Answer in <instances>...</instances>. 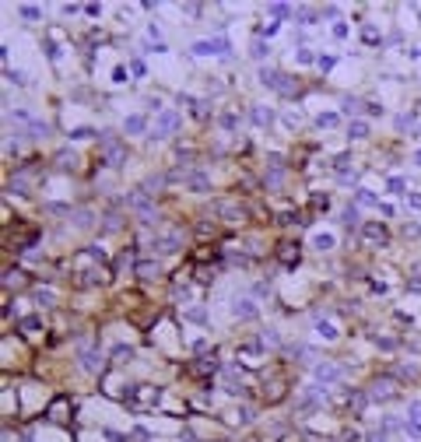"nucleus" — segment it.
<instances>
[{"mask_svg":"<svg viewBox=\"0 0 421 442\" xmlns=\"http://www.w3.org/2000/svg\"><path fill=\"white\" fill-rule=\"evenodd\" d=\"M260 382H256V400L263 404V407H278V404H285L298 386L292 382V372H288V365L278 358L274 365H267L260 375H256Z\"/></svg>","mask_w":421,"mask_h":442,"instance_id":"f257e3e1","label":"nucleus"},{"mask_svg":"<svg viewBox=\"0 0 421 442\" xmlns=\"http://www.w3.org/2000/svg\"><path fill=\"white\" fill-rule=\"evenodd\" d=\"M162 404H165V386H162V382L141 379V382H134V390H130V397H127L123 407H127L134 418H144V414H154Z\"/></svg>","mask_w":421,"mask_h":442,"instance_id":"f03ea898","label":"nucleus"},{"mask_svg":"<svg viewBox=\"0 0 421 442\" xmlns=\"http://www.w3.org/2000/svg\"><path fill=\"white\" fill-rule=\"evenodd\" d=\"M365 394L373 397V404H390V400H400V397H404V386L390 375V369H379V372L368 375Z\"/></svg>","mask_w":421,"mask_h":442,"instance_id":"7ed1b4c3","label":"nucleus"},{"mask_svg":"<svg viewBox=\"0 0 421 442\" xmlns=\"http://www.w3.org/2000/svg\"><path fill=\"white\" fill-rule=\"evenodd\" d=\"M15 330H18V337H21L28 348H42V344L53 337L46 312H32V316H25L21 323H15Z\"/></svg>","mask_w":421,"mask_h":442,"instance_id":"20e7f679","label":"nucleus"},{"mask_svg":"<svg viewBox=\"0 0 421 442\" xmlns=\"http://www.w3.org/2000/svg\"><path fill=\"white\" fill-rule=\"evenodd\" d=\"M183 127V109H165L151 120V130H147V144H162V141H172Z\"/></svg>","mask_w":421,"mask_h":442,"instance_id":"39448f33","label":"nucleus"},{"mask_svg":"<svg viewBox=\"0 0 421 442\" xmlns=\"http://www.w3.org/2000/svg\"><path fill=\"white\" fill-rule=\"evenodd\" d=\"M358 239H361V246H365V249L379 253V249H390V246H393V229L386 225V221L373 218V221H365V225H361Z\"/></svg>","mask_w":421,"mask_h":442,"instance_id":"423d86ee","label":"nucleus"},{"mask_svg":"<svg viewBox=\"0 0 421 442\" xmlns=\"http://www.w3.org/2000/svg\"><path fill=\"white\" fill-rule=\"evenodd\" d=\"M134 281H137L141 288H151V285H169L165 260H162V256H141V260H137V270H134Z\"/></svg>","mask_w":421,"mask_h":442,"instance_id":"0eeeda50","label":"nucleus"},{"mask_svg":"<svg viewBox=\"0 0 421 442\" xmlns=\"http://www.w3.org/2000/svg\"><path fill=\"white\" fill-rule=\"evenodd\" d=\"M74 418H78V400H71L67 394L53 397V400L46 404V411H42V421H46V425H57V428H67Z\"/></svg>","mask_w":421,"mask_h":442,"instance_id":"6e6552de","label":"nucleus"},{"mask_svg":"<svg viewBox=\"0 0 421 442\" xmlns=\"http://www.w3.org/2000/svg\"><path fill=\"white\" fill-rule=\"evenodd\" d=\"M285 270H298L302 267V256H305V242L302 239H295V236H281L278 242H274V253H271Z\"/></svg>","mask_w":421,"mask_h":442,"instance_id":"1a4fd4ad","label":"nucleus"},{"mask_svg":"<svg viewBox=\"0 0 421 442\" xmlns=\"http://www.w3.org/2000/svg\"><path fill=\"white\" fill-rule=\"evenodd\" d=\"M98 390H102V397L127 404V397H130V390H134V382H130L120 369H109V372H105V375L98 379Z\"/></svg>","mask_w":421,"mask_h":442,"instance_id":"9d476101","label":"nucleus"},{"mask_svg":"<svg viewBox=\"0 0 421 442\" xmlns=\"http://www.w3.org/2000/svg\"><path fill=\"white\" fill-rule=\"evenodd\" d=\"M190 57H222V60H232V42H229V35L197 39V42L190 46Z\"/></svg>","mask_w":421,"mask_h":442,"instance_id":"9b49d317","label":"nucleus"},{"mask_svg":"<svg viewBox=\"0 0 421 442\" xmlns=\"http://www.w3.org/2000/svg\"><path fill=\"white\" fill-rule=\"evenodd\" d=\"M35 288V274L32 270H25V267H4V295H25V292H32Z\"/></svg>","mask_w":421,"mask_h":442,"instance_id":"f8f14e48","label":"nucleus"},{"mask_svg":"<svg viewBox=\"0 0 421 442\" xmlns=\"http://www.w3.org/2000/svg\"><path fill=\"white\" fill-rule=\"evenodd\" d=\"M28 295H32V306H35L39 312H60V292H57V285H53V281L35 285Z\"/></svg>","mask_w":421,"mask_h":442,"instance_id":"ddd939ff","label":"nucleus"},{"mask_svg":"<svg viewBox=\"0 0 421 442\" xmlns=\"http://www.w3.org/2000/svg\"><path fill=\"white\" fill-rule=\"evenodd\" d=\"M256 418H260V411H256L249 400H242V404L229 407L225 414H218V421H222V425H229V428H246V425H253Z\"/></svg>","mask_w":421,"mask_h":442,"instance_id":"4468645a","label":"nucleus"},{"mask_svg":"<svg viewBox=\"0 0 421 442\" xmlns=\"http://www.w3.org/2000/svg\"><path fill=\"white\" fill-rule=\"evenodd\" d=\"M105 236L109 232H123V229H130V211L127 207H120V204H113V207H105L102 211V225H98Z\"/></svg>","mask_w":421,"mask_h":442,"instance_id":"2eb2a0df","label":"nucleus"},{"mask_svg":"<svg viewBox=\"0 0 421 442\" xmlns=\"http://www.w3.org/2000/svg\"><path fill=\"white\" fill-rule=\"evenodd\" d=\"M246 116H249L253 130H271V127L278 123V113H274L267 102H253V105L246 109Z\"/></svg>","mask_w":421,"mask_h":442,"instance_id":"dca6fc26","label":"nucleus"},{"mask_svg":"<svg viewBox=\"0 0 421 442\" xmlns=\"http://www.w3.org/2000/svg\"><path fill=\"white\" fill-rule=\"evenodd\" d=\"M147 130H151V116L147 113H130V116H123V123H120V134L130 141V137H147Z\"/></svg>","mask_w":421,"mask_h":442,"instance_id":"f3484780","label":"nucleus"},{"mask_svg":"<svg viewBox=\"0 0 421 442\" xmlns=\"http://www.w3.org/2000/svg\"><path fill=\"white\" fill-rule=\"evenodd\" d=\"M49 165H53V169H57V173H81V154L74 151V148H60L57 154H53L49 158Z\"/></svg>","mask_w":421,"mask_h":442,"instance_id":"a211bd4d","label":"nucleus"},{"mask_svg":"<svg viewBox=\"0 0 421 442\" xmlns=\"http://www.w3.org/2000/svg\"><path fill=\"white\" fill-rule=\"evenodd\" d=\"M232 316H235L239 323H256V316H260L256 299H253V295H235V299H232Z\"/></svg>","mask_w":421,"mask_h":442,"instance_id":"6ab92c4d","label":"nucleus"},{"mask_svg":"<svg viewBox=\"0 0 421 442\" xmlns=\"http://www.w3.org/2000/svg\"><path fill=\"white\" fill-rule=\"evenodd\" d=\"M210 186H215V183H210V169H207V165H193V169L186 173V190L190 193H210Z\"/></svg>","mask_w":421,"mask_h":442,"instance_id":"aec40b11","label":"nucleus"},{"mask_svg":"<svg viewBox=\"0 0 421 442\" xmlns=\"http://www.w3.org/2000/svg\"><path fill=\"white\" fill-rule=\"evenodd\" d=\"M137 186H141L151 200H162V197H165V190H169V176H165V173H147Z\"/></svg>","mask_w":421,"mask_h":442,"instance_id":"412c9836","label":"nucleus"},{"mask_svg":"<svg viewBox=\"0 0 421 442\" xmlns=\"http://www.w3.org/2000/svg\"><path fill=\"white\" fill-rule=\"evenodd\" d=\"M334 207V197L327 193V190H309V200H305V214L316 221L320 214H327Z\"/></svg>","mask_w":421,"mask_h":442,"instance_id":"4be33fe9","label":"nucleus"},{"mask_svg":"<svg viewBox=\"0 0 421 442\" xmlns=\"http://www.w3.org/2000/svg\"><path fill=\"white\" fill-rule=\"evenodd\" d=\"M186 113L197 120V123H210L218 116V105H215V98H207V95H197V102L186 109Z\"/></svg>","mask_w":421,"mask_h":442,"instance_id":"5701e85b","label":"nucleus"},{"mask_svg":"<svg viewBox=\"0 0 421 442\" xmlns=\"http://www.w3.org/2000/svg\"><path fill=\"white\" fill-rule=\"evenodd\" d=\"M309 246H312V253L330 256V253L337 249V236H334V232H327V229H316V232L309 236Z\"/></svg>","mask_w":421,"mask_h":442,"instance_id":"b1692460","label":"nucleus"},{"mask_svg":"<svg viewBox=\"0 0 421 442\" xmlns=\"http://www.w3.org/2000/svg\"><path fill=\"white\" fill-rule=\"evenodd\" d=\"M341 116H348V120H361V113H365V98L361 95H351V91H344L341 95V109H337Z\"/></svg>","mask_w":421,"mask_h":442,"instance_id":"393cba45","label":"nucleus"},{"mask_svg":"<svg viewBox=\"0 0 421 442\" xmlns=\"http://www.w3.org/2000/svg\"><path fill=\"white\" fill-rule=\"evenodd\" d=\"M337 221H341V225H344V232H361V225H365V221H361V207L351 200L341 214H337Z\"/></svg>","mask_w":421,"mask_h":442,"instance_id":"a878e982","label":"nucleus"},{"mask_svg":"<svg viewBox=\"0 0 421 442\" xmlns=\"http://www.w3.org/2000/svg\"><path fill=\"white\" fill-rule=\"evenodd\" d=\"M278 95L285 98V102H295L298 95H302V78L298 74H281V85H278Z\"/></svg>","mask_w":421,"mask_h":442,"instance_id":"bb28decb","label":"nucleus"},{"mask_svg":"<svg viewBox=\"0 0 421 442\" xmlns=\"http://www.w3.org/2000/svg\"><path fill=\"white\" fill-rule=\"evenodd\" d=\"M281 67H274V64H263L260 71H256V85L260 88H271V91H278V85H281Z\"/></svg>","mask_w":421,"mask_h":442,"instance_id":"cd10ccee","label":"nucleus"},{"mask_svg":"<svg viewBox=\"0 0 421 442\" xmlns=\"http://www.w3.org/2000/svg\"><path fill=\"white\" fill-rule=\"evenodd\" d=\"M263 15H267L271 21H295V4H281V0H274V4H263Z\"/></svg>","mask_w":421,"mask_h":442,"instance_id":"c85d7f7f","label":"nucleus"},{"mask_svg":"<svg viewBox=\"0 0 421 442\" xmlns=\"http://www.w3.org/2000/svg\"><path fill=\"white\" fill-rule=\"evenodd\" d=\"M134 358H137V348H134V344H123V341H120V344L109 348V362H113V369H123V365H130Z\"/></svg>","mask_w":421,"mask_h":442,"instance_id":"c756f323","label":"nucleus"},{"mask_svg":"<svg viewBox=\"0 0 421 442\" xmlns=\"http://www.w3.org/2000/svg\"><path fill=\"white\" fill-rule=\"evenodd\" d=\"M249 57H253V60H256V64L263 67V64H267V60L274 57V46H271L267 39H260V35H253V39H249Z\"/></svg>","mask_w":421,"mask_h":442,"instance_id":"7c9ffc66","label":"nucleus"},{"mask_svg":"<svg viewBox=\"0 0 421 442\" xmlns=\"http://www.w3.org/2000/svg\"><path fill=\"white\" fill-rule=\"evenodd\" d=\"M344 137H348L351 144H358V141H368V137H373V123H368V120H348V127H344Z\"/></svg>","mask_w":421,"mask_h":442,"instance_id":"2f4dec72","label":"nucleus"},{"mask_svg":"<svg viewBox=\"0 0 421 442\" xmlns=\"http://www.w3.org/2000/svg\"><path fill=\"white\" fill-rule=\"evenodd\" d=\"M358 35H361V42H365L368 49H383V46H386V35L379 32V25H376V21H365Z\"/></svg>","mask_w":421,"mask_h":442,"instance_id":"473e14b6","label":"nucleus"},{"mask_svg":"<svg viewBox=\"0 0 421 442\" xmlns=\"http://www.w3.org/2000/svg\"><path fill=\"white\" fill-rule=\"evenodd\" d=\"M316 334H320L327 344H337L344 334H341V330L334 326V319H327V316H320V312H316Z\"/></svg>","mask_w":421,"mask_h":442,"instance_id":"72a5a7b5","label":"nucleus"},{"mask_svg":"<svg viewBox=\"0 0 421 442\" xmlns=\"http://www.w3.org/2000/svg\"><path fill=\"white\" fill-rule=\"evenodd\" d=\"M404 288H407V295H421V260L407 263V270H404Z\"/></svg>","mask_w":421,"mask_h":442,"instance_id":"f704fd0d","label":"nucleus"},{"mask_svg":"<svg viewBox=\"0 0 421 442\" xmlns=\"http://www.w3.org/2000/svg\"><path fill=\"white\" fill-rule=\"evenodd\" d=\"M341 123H344V116H341V113H320V116H312V127L320 130V134H334Z\"/></svg>","mask_w":421,"mask_h":442,"instance_id":"c9c22d12","label":"nucleus"},{"mask_svg":"<svg viewBox=\"0 0 421 442\" xmlns=\"http://www.w3.org/2000/svg\"><path fill=\"white\" fill-rule=\"evenodd\" d=\"M351 200H355L358 207H379V193H373L368 186H358V190L351 193Z\"/></svg>","mask_w":421,"mask_h":442,"instance_id":"e433bc0d","label":"nucleus"},{"mask_svg":"<svg viewBox=\"0 0 421 442\" xmlns=\"http://www.w3.org/2000/svg\"><path fill=\"white\" fill-rule=\"evenodd\" d=\"M397 236H400L404 242H418V239H421V218H411V221H404Z\"/></svg>","mask_w":421,"mask_h":442,"instance_id":"4c0bfd02","label":"nucleus"},{"mask_svg":"<svg viewBox=\"0 0 421 442\" xmlns=\"http://www.w3.org/2000/svg\"><path fill=\"white\" fill-rule=\"evenodd\" d=\"M407 186H411L407 176H390V179H386V193H390V197H407V193H411Z\"/></svg>","mask_w":421,"mask_h":442,"instance_id":"58836bf2","label":"nucleus"},{"mask_svg":"<svg viewBox=\"0 0 421 442\" xmlns=\"http://www.w3.org/2000/svg\"><path fill=\"white\" fill-rule=\"evenodd\" d=\"M278 123H281L288 134H295V130H298V123H302V113H298V109H285V113L278 116Z\"/></svg>","mask_w":421,"mask_h":442,"instance_id":"ea45409f","label":"nucleus"},{"mask_svg":"<svg viewBox=\"0 0 421 442\" xmlns=\"http://www.w3.org/2000/svg\"><path fill=\"white\" fill-rule=\"evenodd\" d=\"M292 60H295L298 67H309V64H316L320 57H316V53H312L309 46H295V49H292Z\"/></svg>","mask_w":421,"mask_h":442,"instance_id":"a19ab883","label":"nucleus"},{"mask_svg":"<svg viewBox=\"0 0 421 442\" xmlns=\"http://www.w3.org/2000/svg\"><path fill=\"white\" fill-rule=\"evenodd\" d=\"M271 292H274V285H271L267 278H260V281H253V292H249V295H253L256 302H263V299H271Z\"/></svg>","mask_w":421,"mask_h":442,"instance_id":"79ce46f5","label":"nucleus"},{"mask_svg":"<svg viewBox=\"0 0 421 442\" xmlns=\"http://www.w3.org/2000/svg\"><path fill=\"white\" fill-rule=\"evenodd\" d=\"M141 113H147V116H151V113H154V116H158V113H165V102H162V95H147Z\"/></svg>","mask_w":421,"mask_h":442,"instance_id":"37998d69","label":"nucleus"},{"mask_svg":"<svg viewBox=\"0 0 421 442\" xmlns=\"http://www.w3.org/2000/svg\"><path fill=\"white\" fill-rule=\"evenodd\" d=\"M42 53L49 57V64H60V60H64V49H60V42H53V39H46V42H42Z\"/></svg>","mask_w":421,"mask_h":442,"instance_id":"c03bdc74","label":"nucleus"},{"mask_svg":"<svg viewBox=\"0 0 421 442\" xmlns=\"http://www.w3.org/2000/svg\"><path fill=\"white\" fill-rule=\"evenodd\" d=\"M18 15H21V21H42V8L39 4H18Z\"/></svg>","mask_w":421,"mask_h":442,"instance_id":"a18cd8bd","label":"nucleus"},{"mask_svg":"<svg viewBox=\"0 0 421 442\" xmlns=\"http://www.w3.org/2000/svg\"><path fill=\"white\" fill-rule=\"evenodd\" d=\"M130 71H134V81H144V78H147V64H144V57L130 53Z\"/></svg>","mask_w":421,"mask_h":442,"instance_id":"49530a36","label":"nucleus"},{"mask_svg":"<svg viewBox=\"0 0 421 442\" xmlns=\"http://www.w3.org/2000/svg\"><path fill=\"white\" fill-rule=\"evenodd\" d=\"M376 214H379V221H386V225H390V221L397 218V204H393V200H379Z\"/></svg>","mask_w":421,"mask_h":442,"instance_id":"de8ad7c7","label":"nucleus"},{"mask_svg":"<svg viewBox=\"0 0 421 442\" xmlns=\"http://www.w3.org/2000/svg\"><path fill=\"white\" fill-rule=\"evenodd\" d=\"M341 4H320V21H330V25H337L341 18Z\"/></svg>","mask_w":421,"mask_h":442,"instance_id":"09e8293b","label":"nucleus"},{"mask_svg":"<svg viewBox=\"0 0 421 442\" xmlns=\"http://www.w3.org/2000/svg\"><path fill=\"white\" fill-rule=\"evenodd\" d=\"M386 113V105L379 102V98H365V116L368 120H376V116H383Z\"/></svg>","mask_w":421,"mask_h":442,"instance_id":"8fccbe9b","label":"nucleus"},{"mask_svg":"<svg viewBox=\"0 0 421 442\" xmlns=\"http://www.w3.org/2000/svg\"><path fill=\"white\" fill-rule=\"evenodd\" d=\"M404 439L407 442H421V421H404Z\"/></svg>","mask_w":421,"mask_h":442,"instance_id":"3c124183","label":"nucleus"},{"mask_svg":"<svg viewBox=\"0 0 421 442\" xmlns=\"http://www.w3.org/2000/svg\"><path fill=\"white\" fill-rule=\"evenodd\" d=\"M337 60H341V57H323V53H320V60H316V71H320V74H330V71L337 67Z\"/></svg>","mask_w":421,"mask_h":442,"instance_id":"603ef678","label":"nucleus"},{"mask_svg":"<svg viewBox=\"0 0 421 442\" xmlns=\"http://www.w3.org/2000/svg\"><path fill=\"white\" fill-rule=\"evenodd\" d=\"M330 35H334V39H337V42H344V39H348V35H351V25H348V21H344V18H341V21H337V25H334V28H330Z\"/></svg>","mask_w":421,"mask_h":442,"instance_id":"864d4df0","label":"nucleus"},{"mask_svg":"<svg viewBox=\"0 0 421 442\" xmlns=\"http://www.w3.org/2000/svg\"><path fill=\"white\" fill-rule=\"evenodd\" d=\"M404 207H407V211H414V214H421V193H418V190H411V193L404 197Z\"/></svg>","mask_w":421,"mask_h":442,"instance_id":"5fc2aeb1","label":"nucleus"},{"mask_svg":"<svg viewBox=\"0 0 421 442\" xmlns=\"http://www.w3.org/2000/svg\"><path fill=\"white\" fill-rule=\"evenodd\" d=\"M60 15L64 18H78V15H84V4H60Z\"/></svg>","mask_w":421,"mask_h":442,"instance_id":"6e6d98bb","label":"nucleus"},{"mask_svg":"<svg viewBox=\"0 0 421 442\" xmlns=\"http://www.w3.org/2000/svg\"><path fill=\"white\" fill-rule=\"evenodd\" d=\"M130 78H134V74H127V64H116V67H113V81H116V85H127Z\"/></svg>","mask_w":421,"mask_h":442,"instance_id":"4d7b16f0","label":"nucleus"},{"mask_svg":"<svg viewBox=\"0 0 421 442\" xmlns=\"http://www.w3.org/2000/svg\"><path fill=\"white\" fill-rule=\"evenodd\" d=\"M404 418H407V421H421V400H411L407 411H404Z\"/></svg>","mask_w":421,"mask_h":442,"instance_id":"13d9d810","label":"nucleus"},{"mask_svg":"<svg viewBox=\"0 0 421 442\" xmlns=\"http://www.w3.org/2000/svg\"><path fill=\"white\" fill-rule=\"evenodd\" d=\"M147 39L151 42H162V25H158V21H147Z\"/></svg>","mask_w":421,"mask_h":442,"instance_id":"bf43d9fd","label":"nucleus"},{"mask_svg":"<svg viewBox=\"0 0 421 442\" xmlns=\"http://www.w3.org/2000/svg\"><path fill=\"white\" fill-rule=\"evenodd\" d=\"M102 11H105L102 4H84V15H88L91 21H98V18H102Z\"/></svg>","mask_w":421,"mask_h":442,"instance_id":"052dcab7","label":"nucleus"},{"mask_svg":"<svg viewBox=\"0 0 421 442\" xmlns=\"http://www.w3.org/2000/svg\"><path fill=\"white\" fill-rule=\"evenodd\" d=\"M4 78H8V81H11V85H25V81H28V78H25V74H21V71H11V67H8V71H4Z\"/></svg>","mask_w":421,"mask_h":442,"instance_id":"680f3d73","label":"nucleus"},{"mask_svg":"<svg viewBox=\"0 0 421 442\" xmlns=\"http://www.w3.org/2000/svg\"><path fill=\"white\" fill-rule=\"evenodd\" d=\"M368 442H390V435L383 428H373V432H368Z\"/></svg>","mask_w":421,"mask_h":442,"instance_id":"e2e57ef3","label":"nucleus"},{"mask_svg":"<svg viewBox=\"0 0 421 442\" xmlns=\"http://www.w3.org/2000/svg\"><path fill=\"white\" fill-rule=\"evenodd\" d=\"M400 42H404V32H400V28L386 35V46H400Z\"/></svg>","mask_w":421,"mask_h":442,"instance_id":"0e129e2a","label":"nucleus"},{"mask_svg":"<svg viewBox=\"0 0 421 442\" xmlns=\"http://www.w3.org/2000/svg\"><path fill=\"white\" fill-rule=\"evenodd\" d=\"M411 161H414V165H418V169H421V148H418V151L411 154Z\"/></svg>","mask_w":421,"mask_h":442,"instance_id":"69168bd1","label":"nucleus"},{"mask_svg":"<svg viewBox=\"0 0 421 442\" xmlns=\"http://www.w3.org/2000/svg\"><path fill=\"white\" fill-rule=\"evenodd\" d=\"M418 81H421V71H418Z\"/></svg>","mask_w":421,"mask_h":442,"instance_id":"338daca9","label":"nucleus"}]
</instances>
